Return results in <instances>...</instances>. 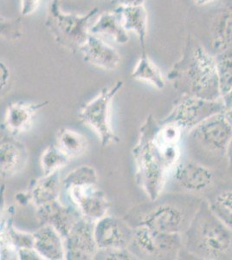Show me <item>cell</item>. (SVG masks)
<instances>
[{
	"instance_id": "cell-25",
	"label": "cell",
	"mask_w": 232,
	"mask_h": 260,
	"mask_svg": "<svg viewBox=\"0 0 232 260\" xmlns=\"http://www.w3.org/2000/svg\"><path fill=\"white\" fill-rule=\"evenodd\" d=\"M71 159L62 152L56 144H50L45 148L40 157V166L44 175H50L68 164Z\"/></svg>"
},
{
	"instance_id": "cell-12",
	"label": "cell",
	"mask_w": 232,
	"mask_h": 260,
	"mask_svg": "<svg viewBox=\"0 0 232 260\" xmlns=\"http://www.w3.org/2000/svg\"><path fill=\"white\" fill-rule=\"evenodd\" d=\"M173 180L183 191L200 193L212 188L215 176L208 167L194 160H185L174 167Z\"/></svg>"
},
{
	"instance_id": "cell-3",
	"label": "cell",
	"mask_w": 232,
	"mask_h": 260,
	"mask_svg": "<svg viewBox=\"0 0 232 260\" xmlns=\"http://www.w3.org/2000/svg\"><path fill=\"white\" fill-rule=\"evenodd\" d=\"M158 124L153 115L147 116L141 126L138 141L132 153L136 183L151 201H156L160 197L168 174L172 171L154 141Z\"/></svg>"
},
{
	"instance_id": "cell-37",
	"label": "cell",
	"mask_w": 232,
	"mask_h": 260,
	"mask_svg": "<svg viewBox=\"0 0 232 260\" xmlns=\"http://www.w3.org/2000/svg\"><path fill=\"white\" fill-rule=\"evenodd\" d=\"M227 155H228V160H229V167L232 171V139L229 143L228 149H227Z\"/></svg>"
},
{
	"instance_id": "cell-35",
	"label": "cell",
	"mask_w": 232,
	"mask_h": 260,
	"mask_svg": "<svg viewBox=\"0 0 232 260\" xmlns=\"http://www.w3.org/2000/svg\"><path fill=\"white\" fill-rule=\"evenodd\" d=\"M0 67H1V90H2L6 88V86L9 82L10 71L8 66L3 60H1Z\"/></svg>"
},
{
	"instance_id": "cell-5",
	"label": "cell",
	"mask_w": 232,
	"mask_h": 260,
	"mask_svg": "<svg viewBox=\"0 0 232 260\" xmlns=\"http://www.w3.org/2000/svg\"><path fill=\"white\" fill-rule=\"evenodd\" d=\"M123 84V81H117L114 85L103 88L94 99L88 102L79 111L80 120L94 130L103 147L117 141L110 122V107Z\"/></svg>"
},
{
	"instance_id": "cell-11",
	"label": "cell",
	"mask_w": 232,
	"mask_h": 260,
	"mask_svg": "<svg viewBox=\"0 0 232 260\" xmlns=\"http://www.w3.org/2000/svg\"><path fill=\"white\" fill-rule=\"evenodd\" d=\"M94 234L98 250L126 249L132 245L134 229L123 220L106 215L94 222Z\"/></svg>"
},
{
	"instance_id": "cell-30",
	"label": "cell",
	"mask_w": 232,
	"mask_h": 260,
	"mask_svg": "<svg viewBox=\"0 0 232 260\" xmlns=\"http://www.w3.org/2000/svg\"><path fill=\"white\" fill-rule=\"evenodd\" d=\"M135 253L129 249H109V250H98L94 259H116L132 260L137 259Z\"/></svg>"
},
{
	"instance_id": "cell-34",
	"label": "cell",
	"mask_w": 232,
	"mask_h": 260,
	"mask_svg": "<svg viewBox=\"0 0 232 260\" xmlns=\"http://www.w3.org/2000/svg\"><path fill=\"white\" fill-rule=\"evenodd\" d=\"M146 0H112V4L117 7H132L144 6Z\"/></svg>"
},
{
	"instance_id": "cell-21",
	"label": "cell",
	"mask_w": 232,
	"mask_h": 260,
	"mask_svg": "<svg viewBox=\"0 0 232 260\" xmlns=\"http://www.w3.org/2000/svg\"><path fill=\"white\" fill-rule=\"evenodd\" d=\"M89 32L97 36H109L120 45L126 44L129 40V36L124 28L121 16L115 11L102 13L89 28Z\"/></svg>"
},
{
	"instance_id": "cell-15",
	"label": "cell",
	"mask_w": 232,
	"mask_h": 260,
	"mask_svg": "<svg viewBox=\"0 0 232 260\" xmlns=\"http://www.w3.org/2000/svg\"><path fill=\"white\" fill-rule=\"evenodd\" d=\"M80 51L85 62L103 71H115L121 63V55L117 50L103 41L99 36L91 33Z\"/></svg>"
},
{
	"instance_id": "cell-31",
	"label": "cell",
	"mask_w": 232,
	"mask_h": 260,
	"mask_svg": "<svg viewBox=\"0 0 232 260\" xmlns=\"http://www.w3.org/2000/svg\"><path fill=\"white\" fill-rule=\"evenodd\" d=\"M41 0H21L20 13L24 17L31 15L39 9Z\"/></svg>"
},
{
	"instance_id": "cell-1",
	"label": "cell",
	"mask_w": 232,
	"mask_h": 260,
	"mask_svg": "<svg viewBox=\"0 0 232 260\" xmlns=\"http://www.w3.org/2000/svg\"><path fill=\"white\" fill-rule=\"evenodd\" d=\"M168 79L184 95L207 100L221 98L215 56L191 35L187 36L182 56L171 70Z\"/></svg>"
},
{
	"instance_id": "cell-29",
	"label": "cell",
	"mask_w": 232,
	"mask_h": 260,
	"mask_svg": "<svg viewBox=\"0 0 232 260\" xmlns=\"http://www.w3.org/2000/svg\"><path fill=\"white\" fill-rule=\"evenodd\" d=\"M23 36V24L19 18H1V37L6 41H18Z\"/></svg>"
},
{
	"instance_id": "cell-2",
	"label": "cell",
	"mask_w": 232,
	"mask_h": 260,
	"mask_svg": "<svg viewBox=\"0 0 232 260\" xmlns=\"http://www.w3.org/2000/svg\"><path fill=\"white\" fill-rule=\"evenodd\" d=\"M189 253L201 259L223 260L232 257V229L212 212L208 203H201L185 231Z\"/></svg>"
},
{
	"instance_id": "cell-24",
	"label": "cell",
	"mask_w": 232,
	"mask_h": 260,
	"mask_svg": "<svg viewBox=\"0 0 232 260\" xmlns=\"http://www.w3.org/2000/svg\"><path fill=\"white\" fill-rule=\"evenodd\" d=\"M56 145L71 160L85 152L88 142L79 132L70 128H62L57 133Z\"/></svg>"
},
{
	"instance_id": "cell-6",
	"label": "cell",
	"mask_w": 232,
	"mask_h": 260,
	"mask_svg": "<svg viewBox=\"0 0 232 260\" xmlns=\"http://www.w3.org/2000/svg\"><path fill=\"white\" fill-rule=\"evenodd\" d=\"M222 111V98L207 100L194 95H183L171 110L170 114L160 123L174 124L182 130L191 131L206 119Z\"/></svg>"
},
{
	"instance_id": "cell-4",
	"label": "cell",
	"mask_w": 232,
	"mask_h": 260,
	"mask_svg": "<svg viewBox=\"0 0 232 260\" xmlns=\"http://www.w3.org/2000/svg\"><path fill=\"white\" fill-rule=\"evenodd\" d=\"M97 13L96 7L84 15L67 13L61 8L60 0H52L48 9L45 26L62 47L71 51L80 50L90 34V20Z\"/></svg>"
},
{
	"instance_id": "cell-23",
	"label": "cell",
	"mask_w": 232,
	"mask_h": 260,
	"mask_svg": "<svg viewBox=\"0 0 232 260\" xmlns=\"http://www.w3.org/2000/svg\"><path fill=\"white\" fill-rule=\"evenodd\" d=\"M131 77L136 80L149 83L156 89H164L165 85L161 71L148 56L146 50L141 52V56L132 70Z\"/></svg>"
},
{
	"instance_id": "cell-9",
	"label": "cell",
	"mask_w": 232,
	"mask_h": 260,
	"mask_svg": "<svg viewBox=\"0 0 232 260\" xmlns=\"http://www.w3.org/2000/svg\"><path fill=\"white\" fill-rule=\"evenodd\" d=\"M180 234H164L145 225L134 229L132 245L142 254L156 258H176L182 247Z\"/></svg>"
},
{
	"instance_id": "cell-17",
	"label": "cell",
	"mask_w": 232,
	"mask_h": 260,
	"mask_svg": "<svg viewBox=\"0 0 232 260\" xmlns=\"http://www.w3.org/2000/svg\"><path fill=\"white\" fill-rule=\"evenodd\" d=\"M34 248L43 259H66L64 238L50 225H42L33 233Z\"/></svg>"
},
{
	"instance_id": "cell-20",
	"label": "cell",
	"mask_w": 232,
	"mask_h": 260,
	"mask_svg": "<svg viewBox=\"0 0 232 260\" xmlns=\"http://www.w3.org/2000/svg\"><path fill=\"white\" fill-rule=\"evenodd\" d=\"M121 16L126 31H132L138 38L142 51L146 50L147 36V12L144 6L117 7L115 10Z\"/></svg>"
},
{
	"instance_id": "cell-33",
	"label": "cell",
	"mask_w": 232,
	"mask_h": 260,
	"mask_svg": "<svg viewBox=\"0 0 232 260\" xmlns=\"http://www.w3.org/2000/svg\"><path fill=\"white\" fill-rule=\"evenodd\" d=\"M18 258L21 260L43 259L34 248L19 249L18 251Z\"/></svg>"
},
{
	"instance_id": "cell-22",
	"label": "cell",
	"mask_w": 232,
	"mask_h": 260,
	"mask_svg": "<svg viewBox=\"0 0 232 260\" xmlns=\"http://www.w3.org/2000/svg\"><path fill=\"white\" fill-rule=\"evenodd\" d=\"M61 190L59 171L43 175L36 181L29 192V200L36 208L58 200Z\"/></svg>"
},
{
	"instance_id": "cell-26",
	"label": "cell",
	"mask_w": 232,
	"mask_h": 260,
	"mask_svg": "<svg viewBox=\"0 0 232 260\" xmlns=\"http://www.w3.org/2000/svg\"><path fill=\"white\" fill-rule=\"evenodd\" d=\"M221 96L232 90V48L215 56Z\"/></svg>"
},
{
	"instance_id": "cell-32",
	"label": "cell",
	"mask_w": 232,
	"mask_h": 260,
	"mask_svg": "<svg viewBox=\"0 0 232 260\" xmlns=\"http://www.w3.org/2000/svg\"><path fill=\"white\" fill-rule=\"evenodd\" d=\"M221 98L223 102L222 113L232 126V90L223 95V96H221Z\"/></svg>"
},
{
	"instance_id": "cell-10",
	"label": "cell",
	"mask_w": 232,
	"mask_h": 260,
	"mask_svg": "<svg viewBox=\"0 0 232 260\" xmlns=\"http://www.w3.org/2000/svg\"><path fill=\"white\" fill-rule=\"evenodd\" d=\"M66 191L82 218L94 223L108 215L109 200L97 185L73 186Z\"/></svg>"
},
{
	"instance_id": "cell-19",
	"label": "cell",
	"mask_w": 232,
	"mask_h": 260,
	"mask_svg": "<svg viewBox=\"0 0 232 260\" xmlns=\"http://www.w3.org/2000/svg\"><path fill=\"white\" fill-rule=\"evenodd\" d=\"M211 47L214 56L232 48V3L223 6L212 20Z\"/></svg>"
},
{
	"instance_id": "cell-13",
	"label": "cell",
	"mask_w": 232,
	"mask_h": 260,
	"mask_svg": "<svg viewBox=\"0 0 232 260\" xmlns=\"http://www.w3.org/2000/svg\"><path fill=\"white\" fill-rule=\"evenodd\" d=\"M94 223L81 217L65 237L66 259H94L98 251Z\"/></svg>"
},
{
	"instance_id": "cell-27",
	"label": "cell",
	"mask_w": 232,
	"mask_h": 260,
	"mask_svg": "<svg viewBox=\"0 0 232 260\" xmlns=\"http://www.w3.org/2000/svg\"><path fill=\"white\" fill-rule=\"evenodd\" d=\"M208 204L212 212L232 229V188L218 192Z\"/></svg>"
},
{
	"instance_id": "cell-14",
	"label": "cell",
	"mask_w": 232,
	"mask_h": 260,
	"mask_svg": "<svg viewBox=\"0 0 232 260\" xmlns=\"http://www.w3.org/2000/svg\"><path fill=\"white\" fill-rule=\"evenodd\" d=\"M48 102H15L6 110L4 126L12 137L25 133L31 127L36 115Z\"/></svg>"
},
{
	"instance_id": "cell-28",
	"label": "cell",
	"mask_w": 232,
	"mask_h": 260,
	"mask_svg": "<svg viewBox=\"0 0 232 260\" xmlns=\"http://www.w3.org/2000/svg\"><path fill=\"white\" fill-rule=\"evenodd\" d=\"M98 180V174L93 167L82 165L70 172L62 183L65 189H68L73 186L97 185Z\"/></svg>"
},
{
	"instance_id": "cell-16",
	"label": "cell",
	"mask_w": 232,
	"mask_h": 260,
	"mask_svg": "<svg viewBox=\"0 0 232 260\" xmlns=\"http://www.w3.org/2000/svg\"><path fill=\"white\" fill-rule=\"evenodd\" d=\"M37 215L42 225L53 226L64 239L82 217L79 212L66 207L58 200L37 208Z\"/></svg>"
},
{
	"instance_id": "cell-7",
	"label": "cell",
	"mask_w": 232,
	"mask_h": 260,
	"mask_svg": "<svg viewBox=\"0 0 232 260\" xmlns=\"http://www.w3.org/2000/svg\"><path fill=\"white\" fill-rule=\"evenodd\" d=\"M232 139V126L223 113L212 115L190 131L191 142L215 154L227 153Z\"/></svg>"
},
{
	"instance_id": "cell-8",
	"label": "cell",
	"mask_w": 232,
	"mask_h": 260,
	"mask_svg": "<svg viewBox=\"0 0 232 260\" xmlns=\"http://www.w3.org/2000/svg\"><path fill=\"white\" fill-rule=\"evenodd\" d=\"M197 211H188L179 203L164 202L144 215L139 225L164 234H181L188 229Z\"/></svg>"
},
{
	"instance_id": "cell-18",
	"label": "cell",
	"mask_w": 232,
	"mask_h": 260,
	"mask_svg": "<svg viewBox=\"0 0 232 260\" xmlns=\"http://www.w3.org/2000/svg\"><path fill=\"white\" fill-rule=\"evenodd\" d=\"M28 161V151L25 146L17 140H4L0 147V171L3 179L18 175L25 168Z\"/></svg>"
},
{
	"instance_id": "cell-36",
	"label": "cell",
	"mask_w": 232,
	"mask_h": 260,
	"mask_svg": "<svg viewBox=\"0 0 232 260\" xmlns=\"http://www.w3.org/2000/svg\"><path fill=\"white\" fill-rule=\"evenodd\" d=\"M217 0H192V2H193L195 6H200V7L208 6V5L214 3Z\"/></svg>"
}]
</instances>
